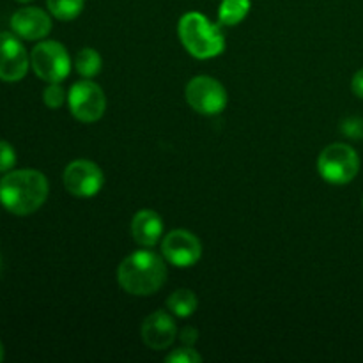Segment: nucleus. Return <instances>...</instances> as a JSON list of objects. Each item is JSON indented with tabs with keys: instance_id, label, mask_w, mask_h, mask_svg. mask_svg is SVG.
I'll list each match as a JSON object with an SVG mask.
<instances>
[{
	"instance_id": "obj_19",
	"label": "nucleus",
	"mask_w": 363,
	"mask_h": 363,
	"mask_svg": "<svg viewBox=\"0 0 363 363\" xmlns=\"http://www.w3.org/2000/svg\"><path fill=\"white\" fill-rule=\"evenodd\" d=\"M167 363H201L202 357L194 350L191 346L179 347V350H174L172 353L167 354L165 358Z\"/></svg>"
},
{
	"instance_id": "obj_8",
	"label": "nucleus",
	"mask_w": 363,
	"mask_h": 363,
	"mask_svg": "<svg viewBox=\"0 0 363 363\" xmlns=\"http://www.w3.org/2000/svg\"><path fill=\"white\" fill-rule=\"evenodd\" d=\"M64 186L71 195L80 199L94 197L103 186L101 169L89 160H74L64 170Z\"/></svg>"
},
{
	"instance_id": "obj_12",
	"label": "nucleus",
	"mask_w": 363,
	"mask_h": 363,
	"mask_svg": "<svg viewBox=\"0 0 363 363\" xmlns=\"http://www.w3.org/2000/svg\"><path fill=\"white\" fill-rule=\"evenodd\" d=\"M11 28L18 38L38 41L52 30V18L39 7H23L11 16Z\"/></svg>"
},
{
	"instance_id": "obj_15",
	"label": "nucleus",
	"mask_w": 363,
	"mask_h": 363,
	"mask_svg": "<svg viewBox=\"0 0 363 363\" xmlns=\"http://www.w3.org/2000/svg\"><path fill=\"white\" fill-rule=\"evenodd\" d=\"M199 307V300L190 289H177L167 298V308L177 318H190Z\"/></svg>"
},
{
	"instance_id": "obj_25",
	"label": "nucleus",
	"mask_w": 363,
	"mask_h": 363,
	"mask_svg": "<svg viewBox=\"0 0 363 363\" xmlns=\"http://www.w3.org/2000/svg\"><path fill=\"white\" fill-rule=\"evenodd\" d=\"M16 2H21V4H28V2H32V0H16Z\"/></svg>"
},
{
	"instance_id": "obj_6",
	"label": "nucleus",
	"mask_w": 363,
	"mask_h": 363,
	"mask_svg": "<svg viewBox=\"0 0 363 363\" xmlns=\"http://www.w3.org/2000/svg\"><path fill=\"white\" fill-rule=\"evenodd\" d=\"M69 110L80 123H96L103 117L106 98L103 89L91 80H80L69 89L67 96Z\"/></svg>"
},
{
	"instance_id": "obj_21",
	"label": "nucleus",
	"mask_w": 363,
	"mask_h": 363,
	"mask_svg": "<svg viewBox=\"0 0 363 363\" xmlns=\"http://www.w3.org/2000/svg\"><path fill=\"white\" fill-rule=\"evenodd\" d=\"M340 130L347 138L360 140V138H363V119H360V117H347V119L342 121Z\"/></svg>"
},
{
	"instance_id": "obj_2",
	"label": "nucleus",
	"mask_w": 363,
	"mask_h": 363,
	"mask_svg": "<svg viewBox=\"0 0 363 363\" xmlns=\"http://www.w3.org/2000/svg\"><path fill=\"white\" fill-rule=\"evenodd\" d=\"M167 266L158 254L138 250L128 255L117 269V280L126 293L133 296H149L165 284Z\"/></svg>"
},
{
	"instance_id": "obj_7",
	"label": "nucleus",
	"mask_w": 363,
	"mask_h": 363,
	"mask_svg": "<svg viewBox=\"0 0 363 363\" xmlns=\"http://www.w3.org/2000/svg\"><path fill=\"white\" fill-rule=\"evenodd\" d=\"M186 101L202 116H216L227 105L225 87L211 77H195L186 85Z\"/></svg>"
},
{
	"instance_id": "obj_14",
	"label": "nucleus",
	"mask_w": 363,
	"mask_h": 363,
	"mask_svg": "<svg viewBox=\"0 0 363 363\" xmlns=\"http://www.w3.org/2000/svg\"><path fill=\"white\" fill-rule=\"evenodd\" d=\"M250 11V0H222L218 9V25L234 27L247 18Z\"/></svg>"
},
{
	"instance_id": "obj_23",
	"label": "nucleus",
	"mask_w": 363,
	"mask_h": 363,
	"mask_svg": "<svg viewBox=\"0 0 363 363\" xmlns=\"http://www.w3.org/2000/svg\"><path fill=\"white\" fill-rule=\"evenodd\" d=\"M351 89H353V92L358 96V98L363 99V69L358 71V73L353 77Z\"/></svg>"
},
{
	"instance_id": "obj_16",
	"label": "nucleus",
	"mask_w": 363,
	"mask_h": 363,
	"mask_svg": "<svg viewBox=\"0 0 363 363\" xmlns=\"http://www.w3.org/2000/svg\"><path fill=\"white\" fill-rule=\"evenodd\" d=\"M85 0H46L52 16L60 21H71L82 13Z\"/></svg>"
},
{
	"instance_id": "obj_18",
	"label": "nucleus",
	"mask_w": 363,
	"mask_h": 363,
	"mask_svg": "<svg viewBox=\"0 0 363 363\" xmlns=\"http://www.w3.org/2000/svg\"><path fill=\"white\" fill-rule=\"evenodd\" d=\"M43 101H45V105L48 106V108H60V106L64 105V101H66V91H64V87L59 82H53V84H50L48 87L45 89Z\"/></svg>"
},
{
	"instance_id": "obj_11",
	"label": "nucleus",
	"mask_w": 363,
	"mask_h": 363,
	"mask_svg": "<svg viewBox=\"0 0 363 363\" xmlns=\"http://www.w3.org/2000/svg\"><path fill=\"white\" fill-rule=\"evenodd\" d=\"M140 335L145 346L155 351H163L172 346L176 340L177 326L165 311H158L145 318V321L142 323Z\"/></svg>"
},
{
	"instance_id": "obj_17",
	"label": "nucleus",
	"mask_w": 363,
	"mask_h": 363,
	"mask_svg": "<svg viewBox=\"0 0 363 363\" xmlns=\"http://www.w3.org/2000/svg\"><path fill=\"white\" fill-rule=\"evenodd\" d=\"M78 74L84 78H92L101 71V55L92 48H84L78 52L77 60H74Z\"/></svg>"
},
{
	"instance_id": "obj_26",
	"label": "nucleus",
	"mask_w": 363,
	"mask_h": 363,
	"mask_svg": "<svg viewBox=\"0 0 363 363\" xmlns=\"http://www.w3.org/2000/svg\"><path fill=\"white\" fill-rule=\"evenodd\" d=\"M0 268H2V257H0Z\"/></svg>"
},
{
	"instance_id": "obj_10",
	"label": "nucleus",
	"mask_w": 363,
	"mask_h": 363,
	"mask_svg": "<svg viewBox=\"0 0 363 363\" xmlns=\"http://www.w3.org/2000/svg\"><path fill=\"white\" fill-rule=\"evenodd\" d=\"M28 71V55L16 34L0 32V80L20 82Z\"/></svg>"
},
{
	"instance_id": "obj_24",
	"label": "nucleus",
	"mask_w": 363,
	"mask_h": 363,
	"mask_svg": "<svg viewBox=\"0 0 363 363\" xmlns=\"http://www.w3.org/2000/svg\"><path fill=\"white\" fill-rule=\"evenodd\" d=\"M4 360V346H2V342H0V362Z\"/></svg>"
},
{
	"instance_id": "obj_20",
	"label": "nucleus",
	"mask_w": 363,
	"mask_h": 363,
	"mask_svg": "<svg viewBox=\"0 0 363 363\" xmlns=\"http://www.w3.org/2000/svg\"><path fill=\"white\" fill-rule=\"evenodd\" d=\"M16 165V151L6 140H0V174L9 172Z\"/></svg>"
},
{
	"instance_id": "obj_13",
	"label": "nucleus",
	"mask_w": 363,
	"mask_h": 363,
	"mask_svg": "<svg viewBox=\"0 0 363 363\" xmlns=\"http://www.w3.org/2000/svg\"><path fill=\"white\" fill-rule=\"evenodd\" d=\"M131 234L140 247H155L163 234V222L158 213L151 211V209L138 211L131 220Z\"/></svg>"
},
{
	"instance_id": "obj_9",
	"label": "nucleus",
	"mask_w": 363,
	"mask_h": 363,
	"mask_svg": "<svg viewBox=\"0 0 363 363\" xmlns=\"http://www.w3.org/2000/svg\"><path fill=\"white\" fill-rule=\"evenodd\" d=\"M163 257L177 268H190L201 259L202 245L197 236L183 229L170 230L162 243Z\"/></svg>"
},
{
	"instance_id": "obj_4",
	"label": "nucleus",
	"mask_w": 363,
	"mask_h": 363,
	"mask_svg": "<svg viewBox=\"0 0 363 363\" xmlns=\"http://www.w3.org/2000/svg\"><path fill=\"white\" fill-rule=\"evenodd\" d=\"M318 170L326 183L347 184L360 170V158L350 145L332 144L319 155Z\"/></svg>"
},
{
	"instance_id": "obj_27",
	"label": "nucleus",
	"mask_w": 363,
	"mask_h": 363,
	"mask_svg": "<svg viewBox=\"0 0 363 363\" xmlns=\"http://www.w3.org/2000/svg\"><path fill=\"white\" fill-rule=\"evenodd\" d=\"M362 206H363V201H362Z\"/></svg>"
},
{
	"instance_id": "obj_1",
	"label": "nucleus",
	"mask_w": 363,
	"mask_h": 363,
	"mask_svg": "<svg viewBox=\"0 0 363 363\" xmlns=\"http://www.w3.org/2000/svg\"><path fill=\"white\" fill-rule=\"evenodd\" d=\"M48 190V179L39 170H9L0 179V204L13 215H32L45 204Z\"/></svg>"
},
{
	"instance_id": "obj_3",
	"label": "nucleus",
	"mask_w": 363,
	"mask_h": 363,
	"mask_svg": "<svg viewBox=\"0 0 363 363\" xmlns=\"http://www.w3.org/2000/svg\"><path fill=\"white\" fill-rule=\"evenodd\" d=\"M177 34L184 48L195 59H213L225 48V39L220 25L211 23L201 13H186L181 16Z\"/></svg>"
},
{
	"instance_id": "obj_5",
	"label": "nucleus",
	"mask_w": 363,
	"mask_h": 363,
	"mask_svg": "<svg viewBox=\"0 0 363 363\" xmlns=\"http://www.w3.org/2000/svg\"><path fill=\"white\" fill-rule=\"evenodd\" d=\"M30 66L41 80L62 82L69 74L71 59L67 50L57 41H41L30 53Z\"/></svg>"
},
{
	"instance_id": "obj_22",
	"label": "nucleus",
	"mask_w": 363,
	"mask_h": 363,
	"mask_svg": "<svg viewBox=\"0 0 363 363\" xmlns=\"http://www.w3.org/2000/svg\"><path fill=\"white\" fill-rule=\"evenodd\" d=\"M199 339V332L194 328V326H184L179 333V340L184 344V346H194Z\"/></svg>"
}]
</instances>
